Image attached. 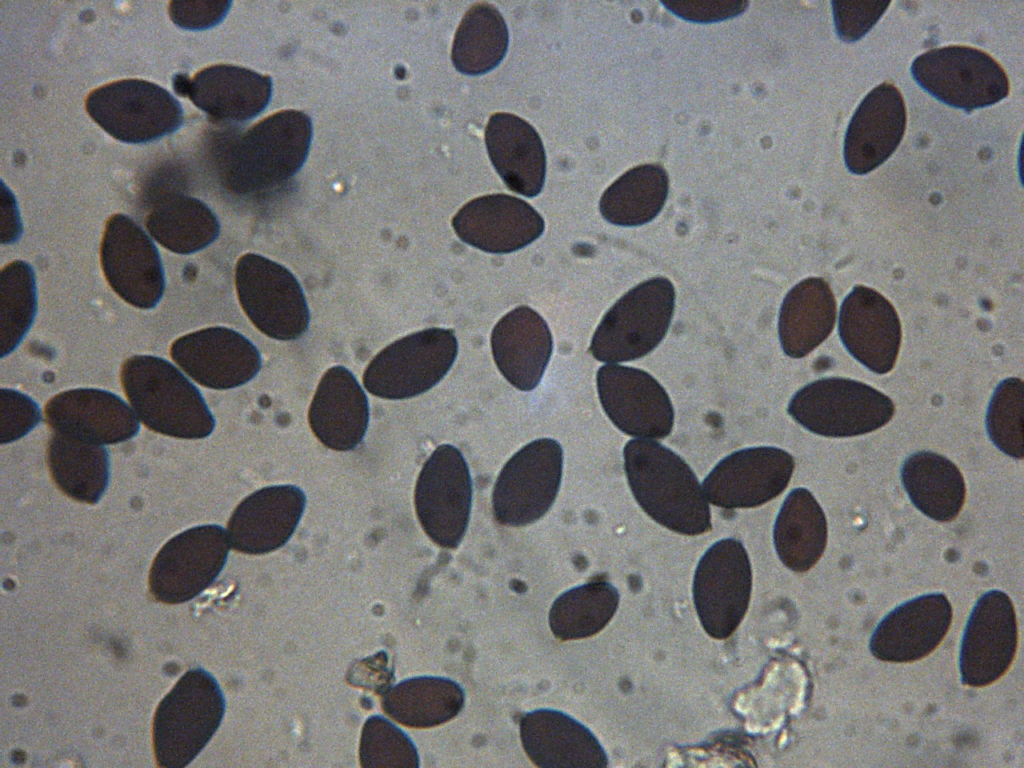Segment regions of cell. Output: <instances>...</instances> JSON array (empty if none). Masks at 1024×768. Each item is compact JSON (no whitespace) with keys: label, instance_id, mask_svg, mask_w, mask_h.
Listing matches in <instances>:
<instances>
[{"label":"cell","instance_id":"22","mask_svg":"<svg viewBox=\"0 0 1024 768\" xmlns=\"http://www.w3.org/2000/svg\"><path fill=\"white\" fill-rule=\"evenodd\" d=\"M452 226L466 244L485 252L517 251L544 232L542 216L526 201L507 194H490L466 203Z\"/></svg>","mask_w":1024,"mask_h":768},{"label":"cell","instance_id":"12","mask_svg":"<svg viewBox=\"0 0 1024 768\" xmlns=\"http://www.w3.org/2000/svg\"><path fill=\"white\" fill-rule=\"evenodd\" d=\"M473 485L462 452L438 446L425 461L414 492L416 515L426 535L438 546L457 548L468 528Z\"/></svg>","mask_w":1024,"mask_h":768},{"label":"cell","instance_id":"24","mask_svg":"<svg viewBox=\"0 0 1024 768\" xmlns=\"http://www.w3.org/2000/svg\"><path fill=\"white\" fill-rule=\"evenodd\" d=\"M44 413L54 432L98 445L127 441L140 428L134 410L116 394L102 389L61 392L47 402Z\"/></svg>","mask_w":1024,"mask_h":768},{"label":"cell","instance_id":"21","mask_svg":"<svg viewBox=\"0 0 1024 768\" xmlns=\"http://www.w3.org/2000/svg\"><path fill=\"white\" fill-rule=\"evenodd\" d=\"M838 332L846 350L876 374L890 372L901 344V324L893 305L876 290L855 286L843 300Z\"/></svg>","mask_w":1024,"mask_h":768},{"label":"cell","instance_id":"39","mask_svg":"<svg viewBox=\"0 0 1024 768\" xmlns=\"http://www.w3.org/2000/svg\"><path fill=\"white\" fill-rule=\"evenodd\" d=\"M619 599L618 590L607 581L597 580L573 587L558 596L551 605L550 629L561 641L593 636L610 622Z\"/></svg>","mask_w":1024,"mask_h":768},{"label":"cell","instance_id":"10","mask_svg":"<svg viewBox=\"0 0 1024 768\" xmlns=\"http://www.w3.org/2000/svg\"><path fill=\"white\" fill-rule=\"evenodd\" d=\"M90 117L113 138L147 143L175 132L183 123L179 101L163 87L142 79H123L89 93Z\"/></svg>","mask_w":1024,"mask_h":768},{"label":"cell","instance_id":"15","mask_svg":"<svg viewBox=\"0 0 1024 768\" xmlns=\"http://www.w3.org/2000/svg\"><path fill=\"white\" fill-rule=\"evenodd\" d=\"M100 260L107 282L125 302L140 309L159 303L165 290L160 254L132 218L114 214L107 220Z\"/></svg>","mask_w":1024,"mask_h":768},{"label":"cell","instance_id":"23","mask_svg":"<svg viewBox=\"0 0 1024 768\" xmlns=\"http://www.w3.org/2000/svg\"><path fill=\"white\" fill-rule=\"evenodd\" d=\"M952 621V606L942 593L924 594L891 610L874 629L869 649L882 661L909 663L929 655Z\"/></svg>","mask_w":1024,"mask_h":768},{"label":"cell","instance_id":"2","mask_svg":"<svg viewBox=\"0 0 1024 768\" xmlns=\"http://www.w3.org/2000/svg\"><path fill=\"white\" fill-rule=\"evenodd\" d=\"M313 135L310 117L283 110L253 125L227 149L221 161L223 185L240 195L271 190L298 173Z\"/></svg>","mask_w":1024,"mask_h":768},{"label":"cell","instance_id":"36","mask_svg":"<svg viewBox=\"0 0 1024 768\" xmlns=\"http://www.w3.org/2000/svg\"><path fill=\"white\" fill-rule=\"evenodd\" d=\"M150 235L177 254H192L213 243L220 233L214 212L203 201L183 194L159 200L146 218Z\"/></svg>","mask_w":1024,"mask_h":768},{"label":"cell","instance_id":"45","mask_svg":"<svg viewBox=\"0 0 1024 768\" xmlns=\"http://www.w3.org/2000/svg\"><path fill=\"white\" fill-rule=\"evenodd\" d=\"M673 14L687 21L710 23L743 13L749 3L742 0H669L661 2Z\"/></svg>","mask_w":1024,"mask_h":768},{"label":"cell","instance_id":"4","mask_svg":"<svg viewBox=\"0 0 1024 768\" xmlns=\"http://www.w3.org/2000/svg\"><path fill=\"white\" fill-rule=\"evenodd\" d=\"M225 707L223 691L211 673L200 667L184 673L155 711L157 765L183 768L192 762L219 728Z\"/></svg>","mask_w":1024,"mask_h":768},{"label":"cell","instance_id":"18","mask_svg":"<svg viewBox=\"0 0 1024 768\" xmlns=\"http://www.w3.org/2000/svg\"><path fill=\"white\" fill-rule=\"evenodd\" d=\"M794 467L792 455L780 448H745L719 461L702 489L706 499L721 508L757 507L785 490Z\"/></svg>","mask_w":1024,"mask_h":768},{"label":"cell","instance_id":"20","mask_svg":"<svg viewBox=\"0 0 1024 768\" xmlns=\"http://www.w3.org/2000/svg\"><path fill=\"white\" fill-rule=\"evenodd\" d=\"M306 501L304 491L292 484L254 491L239 503L228 521L231 548L262 555L283 547L300 523Z\"/></svg>","mask_w":1024,"mask_h":768},{"label":"cell","instance_id":"3","mask_svg":"<svg viewBox=\"0 0 1024 768\" xmlns=\"http://www.w3.org/2000/svg\"><path fill=\"white\" fill-rule=\"evenodd\" d=\"M124 393L136 416L150 430L174 438L203 439L215 419L199 389L172 363L151 355L124 361Z\"/></svg>","mask_w":1024,"mask_h":768},{"label":"cell","instance_id":"29","mask_svg":"<svg viewBox=\"0 0 1024 768\" xmlns=\"http://www.w3.org/2000/svg\"><path fill=\"white\" fill-rule=\"evenodd\" d=\"M272 89L268 75L240 66L218 64L204 68L190 79L186 96L213 120L243 122L267 107Z\"/></svg>","mask_w":1024,"mask_h":768},{"label":"cell","instance_id":"27","mask_svg":"<svg viewBox=\"0 0 1024 768\" xmlns=\"http://www.w3.org/2000/svg\"><path fill=\"white\" fill-rule=\"evenodd\" d=\"M369 400L346 367H330L312 398L308 421L316 438L335 451H351L363 441L370 419Z\"/></svg>","mask_w":1024,"mask_h":768},{"label":"cell","instance_id":"9","mask_svg":"<svg viewBox=\"0 0 1024 768\" xmlns=\"http://www.w3.org/2000/svg\"><path fill=\"white\" fill-rule=\"evenodd\" d=\"M235 286L243 311L267 337L296 340L308 330L310 311L305 293L285 266L246 253L236 263Z\"/></svg>","mask_w":1024,"mask_h":768},{"label":"cell","instance_id":"46","mask_svg":"<svg viewBox=\"0 0 1024 768\" xmlns=\"http://www.w3.org/2000/svg\"><path fill=\"white\" fill-rule=\"evenodd\" d=\"M230 1H171L169 15L179 27L204 30L220 23L229 11Z\"/></svg>","mask_w":1024,"mask_h":768},{"label":"cell","instance_id":"11","mask_svg":"<svg viewBox=\"0 0 1024 768\" xmlns=\"http://www.w3.org/2000/svg\"><path fill=\"white\" fill-rule=\"evenodd\" d=\"M562 471L563 449L555 439L540 438L523 446L506 462L494 484L495 520L511 527L538 521L558 495Z\"/></svg>","mask_w":1024,"mask_h":768},{"label":"cell","instance_id":"41","mask_svg":"<svg viewBox=\"0 0 1024 768\" xmlns=\"http://www.w3.org/2000/svg\"><path fill=\"white\" fill-rule=\"evenodd\" d=\"M359 760L364 768L420 766L419 754L411 738L381 715H372L363 724Z\"/></svg>","mask_w":1024,"mask_h":768},{"label":"cell","instance_id":"6","mask_svg":"<svg viewBox=\"0 0 1024 768\" xmlns=\"http://www.w3.org/2000/svg\"><path fill=\"white\" fill-rule=\"evenodd\" d=\"M787 412L812 433L852 437L886 425L894 415L895 406L888 396L863 382L828 377L798 390Z\"/></svg>","mask_w":1024,"mask_h":768},{"label":"cell","instance_id":"35","mask_svg":"<svg viewBox=\"0 0 1024 768\" xmlns=\"http://www.w3.org/2000/svg\"><path fill=\"white\" fill-rule=\"evenodd\" d=\"M47 462L57 487L78 502L96 504L108 487L110 461L103 445L54 432Z\"/></svg>","mask_w":1024,"mask_h":768},{"label":"cell","instance_id":"40","mask_svg":"<svg viewBox=\"0 0 1024 768\" xmlns=\"http://www.w3.org/2000/svg\"><path fill=\"white\" fill-rule=\"evenodd\" d=\"M37 311V287L33 268L22 260L1 271V355L13 352L29 331Z\"/></svg>","mask_w":1024,"mask_h":768},{"label":"cell","instance_id":"37","mask_svg":"<svg viewBox=\"0 0 1024 768\" xmlns=\"http://www.w3.org/2000/svg\"><path fill=\"white\" fill-rule=\"evenodd\" d=\"M668 190L669 179L662 166L634 167L604 191L599 202L600 213L606 221L618 226L646 224L662 210Z\"/></svg>","mask_w":1024,"mask_h":768},{"label":"cell","instance_id":"7","mask_svg":"<svg viewBox=\"0 0 1024 768\" xmlns=\"http://www.w3.org/2000/svg\"><path fill=\"white\" fill-rule=\"evenodd\" d=\"M457 353L453 330L434 327L414 332L392 342L370 361L363 373V385L383 399L416 397L446 376Z\"/></svg>","mask_w":1024,"mask_h":768},{"label":"cell","instance_id":"33","mask_svg":"<svg viewBox=\"0 0 1024 768\" xmlns=\"http://www.w3.org/2000/svg\"><path fill=\"white\" fill-rule=\"evenodd\" d=\"M465 704L463 687L440 676L405 679L382 695L384 712L396 722L411 728H432L456 717Z\"/></svg>","mask_w":1024,"mask_h":768},{"label":"cell","instance_id":"17","mask_svg":"<svg viewBox=\"0 0 1024 768\" xmlns=\"http://www.w3.org/2000/svg\"><path fill=\"white\" fill-rule=\"evenodd\" d=\"M600 403L623 433L662 439L673 428L674 410L666 390L649 373L617 364L599 368L596 376Z\"/></svg>","mask_w":1024,"mask_h":768},{"label":"cell","instance_id":"34","mask_svg":"<svg viewBox=\"0 0 1024 768\" xmlns=\"http://www.w3.org/2000/svg\"><path fill=\"white\" fill-rule=\"evenodd\" d=\"M773 540L779 559L792 571L805 572L821 558L827 543V521L809 490L796 488L785 498Z\"/></svg>","mask_w":1024,"mask_h":768},{"label":"cell","instance_id":"25","mask_svg":"<svg viewBox=\"0 0 1024 768\" xmlns=\"http://www.w3.org/2000/svg\"><path fill=\"white\" fill-rule=\"evenodd\" d=\"M906 127L902 94L889 82L872 89L854 112L844 139L848 170L864 175L879 167L896 150Z\"/></svg>","mask_w":1024,"mask_h":768},{"label":"cell","instance_id":"30","mask_svg":"<svg viewBox=\"0 0 1024 768\" xmlns=\"http://www.w3.org/2000/svg\"><path fill=\"white\" fill-rule=\"evenodd\" d=\"M485 143L495 170L511 191L525 197L541 192L546 155L533 126L514 114L495 113L488 120Z\"/></svg>","mask_w":1024,"mask_h":768},{"label":"cell","instance_id":"38","mask_svg":"<svg viewBox=\"0 0 1024 768\" xmlns=\"http://www.w3.org/2000/svg\"><path fill=\"white\" fill-rule=\"evenodd\" d=\"M509 33L503 16L492 4L476 3L463 16L454 36L451 60L465 75H481L504 58Z\"/></svg>","mask_w":1024,"mask_h":768},{"label":"cell","instance_id":"8","mask_svg":"<svg viewBox=\"0 0 1024 768\" xmlns=\"http://www.w3.org/2000/svg\"><path fill=\"white\" fill-rule=\"evenodd\" d=\"M916 83L940 102L970 112L1008 96L1010 84L1003 67L988 53L969 46L931 49L914 59Z\"/></svg>","mask_w":1024,"mask_h":768},{"label":"cell","instance_id":"26","mask_svg":"<svg viewBox=\"0 0 1024 768\" xmlns=\"http://www.w3.org/2000/svg\"><path fill=\"white\" fill-rule=\"evenodd\" d=\"M520 738L540 768H605L607 754L596 736L570 715L541 708L522 715Z\"/></svg>","mask_w":1024,"mask_h":768},{"label":"cell","instance_id":"28","mask_svg":"<svg viewBox=\"0 0 1024 768\" xmlns=\"http://www.w3.org/2000/svg\"><path fill=\"white\" fill-rule=\"evenodd\" d=\"M491 348L501 374L515 388L527 392L543 377L553 350L552 334L538 312L519 306L496 323Z\"/></svg>","mask_w":1024,"mask_h":768},{"label":"cell","instance_id":"31","mask_svg":"<svg viewBox=\"0 0 1024 768\" xmlns=\"http://www.w3.org/2000/svg\"><path fill=\"white\" fill-rule=\"evenodd\" d=\"M836 318L834 294L823 278L810 277L785 296L778 322L781 347L786 355L802 358L831 333Z\"/></svg>","mask_w":1024,"mask_h":768},{"label":"cell","instance_id":"47","mask_svg":"<svg viewBox=\"0 0 1024 768\" xmlns=\"http://www.w3.org/2000/svg\"><path fill=\"white\" fill-rule=\"evenodd\" d=\"M189 83H190V79L188 78L187 75H184V74L180 73V74H176L173 77V87H174V90H175L176 93H178L181 96H186L187 95Z\"/></svg>","mask_w":1024,"mask_h":768},{"label":"cell","instance_id":"43","mask_svg":"<svg viewBox=\"0 0 1024 768\" xmlns=\"http://www.w3.org/2000/svg\"><path fill=\"white\" fill-rule=\"evenodd\" d=\"M831 5L839 38L854 42L877 23L890 1H832Z\"/></svg>","mask_w":1024,"mask_h":768},{"label":"cell","instance_id":"13","mask_svg":"<svg viewBox=\"0 0 1024 768\" xmlns=\"http://www.w3.org/2000/svg\"><path fill=\"white\" fill-rule=\"evenodd\" d=\"M230 548L227 531L220 525H200L177 534L154 558L149 573L150 593L165 604L195 598L216 580Z\"/></svg>","mask_w":1024,"mask_h":768},{"label":"cell","instance_id":"1","mask_svg":"<svg viewBox=\"0 0 1024 768\" xmlns=\"http://www.w3.org/2000/svg\"><path fill=\"white\" fill-rule=\"evenodd\" d=\"M623 457L634 498L654 521L688 536L711 530L702 486L678 454L654 440L633 439L626 443Z\"/></svg>","mask_w":1024,"mask_h":768},{"label":"cell","instance_id":"5","mask_svg":"<svg viewBox=\"0 0 1024 768\" xmlns=\"http://www.w3.org/2000/svg\"><path fill=\"white\" fill-rule=\"evenodd\" d=\"M675 289L665 277L643 281L624 294L603 316L589 347L601 362L639 359L662 341L671 323Z\"/></svg>","mask_w":1024,"mask_h":768},{"label":"cell","instance_id":"42","mask_svg":"<svg viewBox=\"0 0 1024 768\" xmlns=\"http://www.w3.org/2000/svg\"><path fill=\"white\" fill-rule=\"evenodd\" d=\"M1023 404V381L1010 377L994 390L986 414L989 438L999 450L1015 459L1024 455Z\"/></svg>","mask_w":1024,"mask_h":768},{"label":"cell","instance_id":"16","mask_svg":"<svg viewBox=\"0 0 1024 768\" xmlns=\"http://www.w3.org/2000/svg\"><path fill=\"white\" fill-rule=\"evenodd\" d=\"M1018 642L1016 613L1000 590L982 594L967 620L959 654L961 682L984 687L1001 678L1014 659Z\"/></svg>","mask_w":1024,"mask_h":768},{"label":"cell","instance_id":"19","mask_svg":"<svg viewBox=\"0 0 1024 768\" xmlns=\"http://www.w3.org/2000/svg\"><path fill=\"white\" fill-rule=\"evenodd\" d=\"M174 362L198 384L216 390L242 386L260 371L258 348L243 334L222 326L208 327L176 339Z\"/></svg>","mask_w":1024,"mask_h":768},{"label":"cell","instance_id":"14","mask_svg":"<svg viewBox=\"0 0 1024 768\" xmlns=\"http://www.w3.org/2000/svg\"><path fill=\"white\" fill-rule=\"evenodd\" d=\"M752 570L747 551L734 538L715 542L698 562L693 600L699 620L714 639L728 638L742 622L750 601Z\"/></svg>","mask_w":1024,"mask_h":768},{"label":"cell","instance_id":"32","mask_svg":"<svg viewBox=\"0 0 1024 768\" xmlns=\"http://www.w3.org/2000/svg\"><path fill=\"white\" fill-rule=\"evenodd\" d=\"M901 480L914 506L935 521L954 520L964 505V478L943 455L931 451L913 453L903 462Z\"/></svg>","mask_w":1024,"mask_h":768},{"label":"cell","instance_id":"44","mask_svg":"<svg viewBox=\"0 0 1024 768\" xmlns=\"http://www.w3.org/2000/svg\"><path fill=\"white\" fill-rule=\"evenodd\" d=\"M1 443L16 441L41 421L38 404L29 396L12 389L1 390Z\"/></svg>","mask_w":1024,"mask_h":768}]
</instances>
